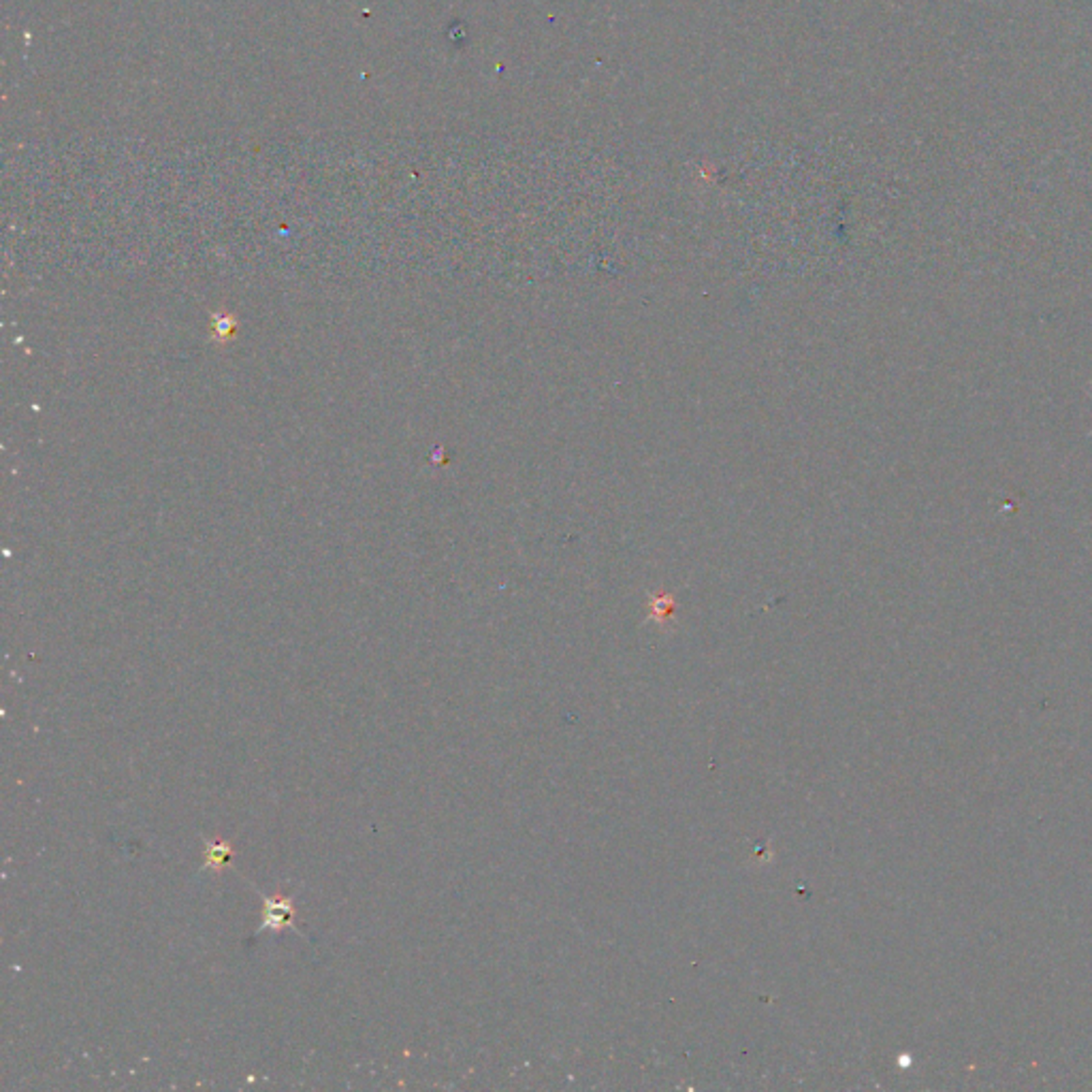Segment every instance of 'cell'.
Masks as SVG:
<instances>
[{
	"mask_svg": "<svg viewBox=\"0 0 1092 1092\" xmlns=\"http://www.w3.org/2000/svg\"><path fill=\"white\" fill-rule=\"evenodd\" d=\"M263 916H261V924L256 928V933H265V931H282V928H293L295 931V916H297V909H295L293 899H284V896H265L263 894Z\"/></svg>",
	"mask_w": 1092,
	"mask_h": 1092,
	"instance_id": "obj_1",
	"label": "cell"
},
{
	"mask_svg": "<svg viewBox=\"0 0 1092 1092\" xmlns=\"http://www.w3.org/2000/svg\"><path fill=\"white\" fill-rule=\"evenodd\" d=\"M203 843H205V862H203V869L218 872L222 867H226V862H229L233 856V847L229 841L203 839Z\"/></svg>",
	"mask_w": 1092,
	"mask_h": 1092,
	"instance_id": "obj_2",
	"label": "cell"
}]
</instances>
